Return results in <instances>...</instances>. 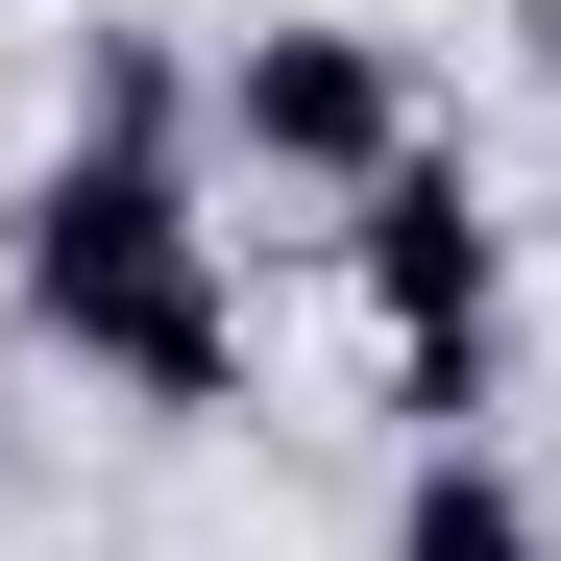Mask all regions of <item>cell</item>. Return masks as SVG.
Instances as JSON below:
<instances>
[{"mask_svg":"<svg viewBox=\"0 0 561 561\" xmlns=\"http://www.w3.org/2000/svg\"><path fill=\"white\" fill-rule=\"evenodd\" d=\"M0 318L49 366H99L123 415H244V294H220V220L196 171H123V147H49L0 196Z\"/></svg>","mask_w":561,"mask_h":561,"instance_id":"1","label":"cell"},{"mask_svg":"<svg viewBox=\"0 0 561 561\" xmlns=\"http://www.w3.org/2000/svg\"><path fill=\"white\" fill-rule=\"evenodd\" d=\"M391 147H439V99H415L391 25H342V0L220 25V171H268V196H366Z\"/></svg>","mask_w":561,"mask_h":561,"instance_id":"2","label":"cell"},{"mask_svg":"<svg viewBox=\"0 0 561 561\" xmlns=\"http://www.w3.org/2000/svg\"><path fill=\"white\" fill-rule=\"evenodd\" d=\"M342 294L391 318V366H513V220H489V147H391L342 196Z\"/></svg>","mask_w":561,"mask_h":561,"instance_id":"3","label":"cell"},{"mask_svg":"<svg viewBox=\"0 0 561 561\" xmlns=\"http://www.w3.org/2000/svg\"><path fill=\"white\" fill-rule=\"evenodd\" d=\"M366 561H561V513H537V463H513V439H415Z\"/></svg>","mask_w":561,"mask_h":561,"instance_id":"4","label":"cell"},{"mask_svg":"<svg viewBox=\"0 0 561 561\" xmlns=\"http://www.w3.org/2000/svg\"><path fill=\"white\" fill-rule=\"evenodd\" d=\"M537 123H561V0H537Z\"/></svg>","mask_w":561,"mask_h":561,"instance_id":"5","label":"cell"}]
</instances>
